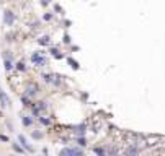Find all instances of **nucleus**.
I'll return each instance as SVG.
<instances>
[{"mask_svg":"<svg viewBox=\"0 0 165 156\" xmlns=\"http://www.w3.org/2000/svg\"><path fill=\"white\" fill-rule=\"evenodd\" d=\"M31 62L35 63V65H38V67H43L46 63V59L39 54V52H35V54L31 56Z\"/></svg>","mask_w":165,"mask_h":156,"instance_id":"obj_1","label":"nucleus"},{"mask_svg":"<svg viewBox=\"0 0 165 156\" xmlns=\"http://www.w3.org/2000/svg\"><path fill=\"white\" fill-rule=\"evenodd\" d=\"M74 155H82V150L79 148H66L61 151V156H74Z\"/></svg>","mask_w":165,"mask_h":156,"instance_id":"obj_2","label":"nucleus"},{"mask_svg":"<svg viewBox=\"0 0 165 156\" xmlns=\"http://www.w3.org/2000/svg\"><path fill=\"white\" fill-rule=\"evenodd\" d=\"M0 103H2V106L4 108H7V106H10V99H8V96L5 94V91L0 88Z\"/></svg>","mask_w":165,"mask_h":156,"instance_id":"obj_3","label":"nucleus"},{"mask_svg":"<svg viewBox=\"0 0 165 156\" xmlns=\"http://www.w3.org/2000/svg\"><path fill=\"white\" fill-rule=\"evenodd\" d=\"M36 91H38V86H36V85L30 83L28 86H26V94H28V96H35Z\"/></svg>","mask_w":165,"mask_h":156,"instance_id":"obj_4","label":"nucleus"},{"mask_svg":"<svg viewBox=\"0 0 165 156\" xmlns=\"http://www.w3.org/2000/svg\"><path fill=\"white\" fill-rule=\"evenodd\" d=\"M18 140H20V142H21V145H23V146L26 148V151H33V146L30 145L28 142H26V138H25L23 135H20V137H18Z\"/></svg>","mask_w":165,"mask_h":156,"instance_id":"obj_5","label":"nucleus"},{"mask_svg":"<svg viewBox=\"0 0 165 156\" xmlns=\"http://www.w3.org/2000/svg\"><path fill=\"white\" fill-rule=\"evenodd\" d=\"M4 20H5V24H8V26H10V24L13 23V13H12V11H5Z\"/></svg>","mask_w":165,"mask_h":156,"instance_id":"obj_6","label":"nucleus"},{"mask_svg":"<svg viewBox=\"0 0 165 156\" xmlns=\"http://www.w3.org/2000/svg\"><path fill=\"white\" fill-rule=\"evenodd\" d=\"M43 109H46V104H44V103H38V106H36V108H33V112H35V115H38L39 112L43 111Z\"/></svg>","mask_w":165,"mask_h":156,"instance_id":"obj_7","label":"nucleus"},{"mask_svg":"<svg viewBox=\"0 0 165 156\" xmlns=\"http://www.w3.org/2000/svg\"><path fill=\"white\" fill-rule=\"evenodd\" d=\"M49 42H51L49 36H43V38L39 39V44H41V46H46V44H49Z\"/></svg>","mask_w":165,"mask_h":156,"instance_id":"obj_8","label":"nucleus"},{"mask_svg":"<svg viewBox=\"0 0 165 156\" xmlns=\"http://www.w3.org/2000/svg\"><path fill=\"white\" fill-rule=\"evenodd\" d=\"M12 67H13V65H12L10 59H7V60H5V70H7V72H10V70H12Z\"/></svg>","mask_w":165,"mask_h":156,"instance_id":"obj_9","label":"nucleus"},{"mask_svg":"<svg viewBox=\"0 0 165 156\" xmlns=\"http://www.w3.org/2000/svg\"><path fill=\"white\" fill-rule=\"evenodd\" d=\"M13 150H15V151H17V153H23V151H25V150L21 148L20 145H17V143H13Z\"/></svg>","mask_w":165,"mask_h":156,"instance_id":"obj_10","label":"nucleus"},{"mask_svg":"<svg viewBox=\"0 0 165 156\" xmlns=\"http://www.w3.org/2000/svg\"><path fill=\"white\" fill-rule=\"evenodd\" d=\"M69 63H70V67H72V68H75V70H77V68H79V63H77V62H75V60L69 59Z\"/></svg>","mask_w":165,"mask_h":156,"instance_id":"obj_11","label":"nucleus"},{"mask_svg":"<svg viewBox=\"0 0 165 156\" xmlns=\"http://www.w3.org/2000/svg\"><path fill=\"white\" fill-rule=\"evenodd\" d=\"M43 78H44L46 81H49V83H53V81H54V80H53V78H54L53 75H43Z\"/></svg>","mask_w":165,"mask_h":156,"instance_id":"obj_12","label":"nucleus"},{"mask_svg":"<svg viewBox=\"0 0 165 156\" xmlns=\"http://www.w3.org/2000/svg\"><path fill=\"white\" fill-rule=\"evenodd\" d=\"M39 120H41V124H44V125H51V120L49 119H46V117H41Z\"/></svg>","mask_w":165,"mask_h":156,"instance_id":"obj_13","label":"nucleus"},{"mask_svg":"<svg viewBox=\"0 0 165 156\" xmlns=\"http://www.w3.org/2000/svg\"><path fill=\"white\" fill-rule=\"evenodd\" d=\"M53 56L56 57V59H62V54H59V52H57L56 49H53Z\"/></svg>","mask_w":165,"mask_h":156,"instance_id":"obj_14","label":"nucleus"},{"mask_svg":"<svg viewBox=\"0 0 165 156\" xmlns=\"http://www.w3.org/2000/svg\"><path fill=\"white\" fill-rule=\"evenodd\" d=\"M31 119H30V117H23V124H25V125H31Z\"/></svg>","mask_w":165,"mask_h":156,"instance_id":"obj_15","label":"nucleus"},{"mask_svg":"<svg viewBox=\"0 0 165 156\" xmlns=\"http://www.w3.org/2000/svg\"><path fill=\"white\" fill-rule=\"evenodd\" d=\"M17 68L18 70H25V63H23V62H18L17 63Z\"/></svg>","mask_w":165,"mask_h":156,"instance_id":"obj_16","label":"nucleus"},{"mask_svg":"<svg viewBox=\"0 0 165 156\" xmlns=\"http://www.w3.org/2000/svg\"><path fill=\"white\" fill-rule=\"evenodd\" d=\"M95 153H97V155H105V150H102V148H95Z\"/></svg>","mask_w":165,"mask_h":156,"instance_id":"obj_17","label":"nucleus"},{"mask_svg":"<svg viewBox=\"0 0 165 156\" xmlns=\"http://www.w3.org/2000/svg\"><path fill=\"white\" fill-rule=\"evenodd\" d=\"M33 137H35V138H41V133H39V132H35V133H33Z\"/></svg>","mask_w":165,"mask_h":156,"instance_id":"obj_18","label":"nucleus"},{"mask_svg":"<svg viewBox=\"0 0 165 156\" xmlns=\"http://www.w3.org/2000/svg\"><path fill=\"white\" fill-rule=\"evenodd\" d=\"M21 101L25 103V106H30V104H28V99H26V96H23V98H21Z\"/></svg>","mask_w":165,"mask_h":156,"instance_id":"obj_19","label":"nucleus"},{"mask_svg":"<svg viewBox=\"0 0 165 156\" xmlns=\"http://www.w3.org/2000/svg\"><path fill=\"white\" fill-rule=\"evenodd\" d=\"M51 18H53V16H51L49 13H46V15H44V20H51Z\"/></svg>","mask_w":165,"mask_h":156,"instance_id":"obj_20","label":"nucleus"}]
</instances>
